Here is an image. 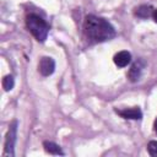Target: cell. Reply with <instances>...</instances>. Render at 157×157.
Instances as JSON below:
<instances>
[{
	"label": "cell",
	"mask_w": 157,
	"mask_h": 157,
	"mask_svg": "<svg viewBox=\"0 0 157 157\" xmlns=\"http://www.w3.org/2000/svg\"><path fill=\"white\" fill-rule=\"evenodd\" d=\"M83 32L90 43H102L115 37L114 27L104 18L87 15L83 22Z\"/></svg>",
	"instance_id": "obj_1"
},
{
	"label": "cell",
	"mask_w": 157,
	"mask_h": 157,
	"mask_svg": "<svg viewBox=\"0 0 157 157\" xmlns=\"http://www.w3.org/2000/svg\"><path fill=\"white\" fill-rule=\"evenodd\" d=\"M26 25L28 31L32 33V36L38 42H44L49 33V26L39 15L37 13H29L26 17Z\"/></svg>",
	"instance_id": "obj_2"
},
{
	"label": "cell",
	"mask_w": 157,
	"mask_h": 157,
	"mask_svg": "<svg viewBox=\"0 0 157 157\" xmlns=\"http://www.w3.org/2000/svg\"><path fill=\"white\" fill-rule=\"evenodd\" d=\"M17 137V121L13 120L7 130L6 139H5V148H4V156L12 157L15 155V144Z\"/></svg>",
	"instance_id": "obj_3"
},
{
	"label": "cell",
	"mask_w": 157,
	"mask_h": 157,
	"mask_svg": "<svg viewBox=\"0 0 157 157\" xmlns=\"http://www.w3.org/2000/svg\"><path fill=\"white\" fill-rule=\"evenodd\" d=\"M38 70L42 76H50L55 70V61L49 56H43L39 61Z\"/></svg>",
	"instance_id": "obj_4"
},
{
	"label": "cell",
	"mask_w": 157,
	"mask_h": 157,
	"mask_svg": "<svg viewBox=\"0 0 157 157\" xmlns=\"http://www.w3.org/2000/svg\"><path fill=\"white\" fill-rule=\"evenodd\" d=\"M144 69H145V61H144L142 59L136 60V61L131 65V67L129 69V72H128L129 80L132 81V82L137 81V80L141 77V74H142Z\"/></svg>",
	"instance_id": "obj_5"
},
{
	"label": "cell",
	"mask_w": 157,
	"mask_h": 157,
	"mask_svg": "<svg viewBox=\"0 0 157 157\" xmlns=\"http://www.w3.org/2000/svg\"><path fill=\"white\" fill-rule=\"evenodd\" d=\"M117 113L123 117L124 119H132V120H139L142 118V113L140 110L139 107H134V108H126L123 110H117Z\"/></svg>",
	"instance_id": "obj_6"
},
{
	"label": "cell",
	"mask_w": 157,
	"mask_h": 157,
	"mask_svg": "<svg viewBox=\"0 0 157 157\" xmlns=\"http://www.w3.org/2000/svg\"><path fill=\"white\" fill-rule=\"evenodd\" d=\"M131 61V54L128 50H121L114 55V64L118 67H125Z\"/></svg>",
	"instance_id": "obj_7"
},
{
	"label": "cell",
	"mask_w": 157,
	"mask_h": 157,
	"mask_svg": "<svg viewBox=\"0 0 157 157\" xmlns=\"http://www.w3.org/2000/svg\"><path fill=\"white\" fill-rule=\"evenodd\" d=\"M43 146H44L45 151H47V152H49V153H52V155H64V152L61 151L60 146H59V145H56L55 142L45 141V142L43 144Z\"/></svg>",
	"instance_id": "obj_8"
},
{
	"label": "cell",
	"mask_w": 157,
	"mask_h": 157,
	"mask_svg": "<svg viewBox=\"0 0 157 157\" xmlns=\"http://www.w3.org/2000/svg\"><path fill=\"white\" fill-rule=\"evenodd\" d=\"M152 12H153V9L148 5H141L136 9V16L137 17H141V18H147L148 16H152Z\"/></svg>",
	"instance_id": "obj_9"
},
{
	"label": "cell",
	"mask_w": 157,
	"mask_h": 157,
	"mask_svg": "<svg viewBox=\"0 0 157 157\" xmlns=\"http://www.w3.org/2000/svg\"><path fill=\"white\" fill-rule=\"evenodd\" d=\"M13 85H15V80H13V77L11 75H7V76L4 77V80H2V87H4L5 91H11L13 88Z\"/></svg>",
	"instance_id": "obj_10"
},
{
	"label": "cell",
	"mask_w": 157,
	"mask_h": 157,
	"mask_svg": "<svg viewBox=\"0 0 157 157\" xmlns=\"http://www.w3.org/2000/svg\"><path fill=\"white\" fill-rule=\"evenodd\" d=\"M147 151L152 157H157V141H150L147 145Z\"/></svg>",
	"instance_id": "obj_11"
},
{
	"label": "cell",
	"mask_w": 157,
	"mask_h": 157,
	"mask_svg": "<svg viewBox=\"0 0 157 157\" xmlns=\"http://www.w3.org/2000/svg\"><path fill=\"white\" fill-rule=\"evenodd\" d=\"M152 18H153L155 22H157V9L153 10V12H152Z\"/></svg>",
	"instance_id": "obj_12"
},
{
	"label": "cell",
	"mask_w": 157,
	"mask_h": 157,
	"mask_svg": "<svg viewBox=\"0 0 157 157\" xmlns=\"http://www.w3.org/2000/svg\"><path fill=\"white\" fill-rule=\"evenodd\" d=\"M155 131L157 132V119H156V121H155Z\"/></svg>",
	"instance_id": "obj_13"
}]
</instances>
